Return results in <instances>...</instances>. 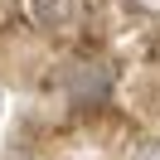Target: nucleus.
<instances>
[{
    "mask_svg": "<svg viewBox=\"0 0 160 160\" xmlns=\"http://www.w3.org/2000/svg\"><path fill=\"white\" fill-rule=\"evenodd\" d=\"M68 92H73V97H102V92H107V68L78 63V68L68 73Z\"/></svg>",
    "mask_w": 160,
    "mask_h": 160,
    "instance_id": "obj_1",
    "label": "nucleus"
},
{
    "mask_svg": "<svg viewBox=\"0 0 160 160\" xmlns=\"http://www.w3.org/2000/svg\"><path fill=\"white\" fill-rule=\"evenodd\" d=\"M29 20L34 24H63V20H73V0H29Z\"/></svg>",
    "mask_w": 160,
    "mask_h": 160,
    "instance_id": "obj_2",
    "label": "nucleus"
},
{
    "mask_svg": "<svg viewBox=\"0 0 160 160\" xmlns=\"http://www.w3.org/2000/svg\"><path fill=\"white\" fill-rule=\"evenodd\" d=\"M131 160H160V141H141V146L131 150Z\"/></svg>",
    "mask_w": 160,
    "mask_h": 160,
    "instance_id": "obj_3",
    "label": "nucleus"
},
{
    "mask_svg": "<svg viewBox=\"0 0 160 160\" xmlns=\"http://www.w3.org/2000/svg\"><path fill=\"white\" fill-rule=\"evenodd\" d=\"M131 5H136L141 15H160V0H131Z\"/></svg>",
    "mask_w": 160,
    "mask_h": 160,
    "instance_id": "obj_4",
    "label": "nucleus"
},
{
    "mask_svg": "<svg viewBox=\"0 0 160 160\" xmlns=\"http://www.w3.org/2000/svg\"><path fill=\"white\" fill-rule=\"evenodd\" d=\"M20 160H29V155H20Z\"/></svg>",
    "mask_w": 160,
    "mask_h": 160,
    "instance_id": "obj_5",
    "label": "nucleus"
}]
</instances>
